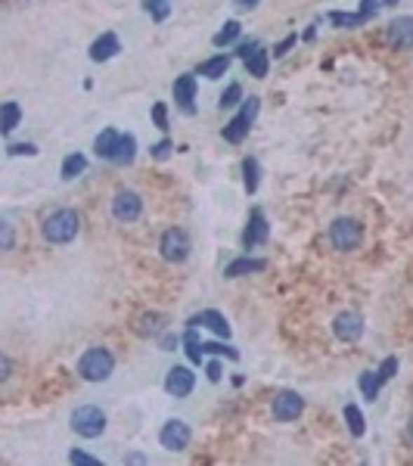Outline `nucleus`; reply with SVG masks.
Wrapping results in <instances>:
<instances>
[{"label":"nucleus","instance_id":"nucleus-17","mask_svg":"<svg viewBox=\"0 0 413 466\" xmlns=\"http://www.w3.org/2000/svg\"><path fill=\"white\" fill-rule=\"evenodd\" d=\"M119 140H121V131H115V128H106V131H100V137L93 140V153H97L100 159H109V162H112L115 149H119Z\"/></svg>","mask_w":413,"mask_h":466},{"label":"nucleus","instance_id":"nucleus-15","mask_svg":"<svg viewBox=\"0 0 413 466\" xmlns=\"http://www.w3.org/2000/svg\"><path fill=\"white\" fill-rule=\"evenodd\" d=\"M190 327H208L215 336H224V339L230 336L227 317H224V314H217V311H202V314H196V317H190Z\"/></svg>","mask_w":413,"mask_h":466},{"label":"nucleus","instance_id":"nucleus-26","mask_svg":"<svg viewBox=\"0 0 413 466\" xmlns=\"http://www.w3.org/2000/svg\"><path fill=\"white\" fill-rule=\"evenodd\" d=\"M171 4H174V0H143V10H147L156 22H165L168 13H171Z\"/></svg>","mask_w":413,"mask_h":466},{"label":"nucleus","instance_id":"nucleus-13","mask_svg":"<svg viewBox=\"0 0 413 466\" xmlns=\"http://www.w3.org/2000/svg\"><path fill=\"white\" fill-rule=\"evenodd\" d=\"M388 44L398 50L413 47V16H398L395 22L388 25Z\"/></svg>","mask_w":413,"mask_h":466},{"label":"nucleus","instance_id":"nucleus-10","mask_svg":"<svg viewBox=\"0 0 413 466\" xmlns=\"http://www.w3.org/2000/svg\"><path fill=\"white\" fill-rule=\"evenodd\" d=\"M196 385V373L187 370V367H171L168 370V379H165V392L174 398H187Z\"/></svg>","mask_w":413,"mask_h":466},{"label":"nucleus","instance_id":"nucleus-24","mask_svg":"<svg viewBox=\"0 0 413 466\" xmlns=\"http://www.w3.org/2000/svg\"><path fill=\"white\" fill-rule=\"evenodd\" d=\"M345 423H348V429H351V435H364L367 432V426H364V413H360V407L358 404H345Z\"/></svg>","mask_w":413,"mask_h":466},{"label":"nucleus","instance_id":"nucleus-11","mask_svg":"<svg viewBox=\"0 0 413 466\" xmlns=\"http://www.w3.org/2000/svg\"><path fill=\"white\" fill-rule=\"evenodd\" d=\"M304 411V398L299 392H280L277 398H273V417L277 420H299V413Z\"/></svg>","mask_w":413,"mask_h":466},{"label":"nucleus","instance_id":"nucleus-8","mask_svg":"<svg viewBox=\"0 0 413 466\" xmlns=\"http://www.w3.org/2000/svg\"><path fill=\"white\" fill-rule=\"evenodd\" d=\"M140 212H143V199L137 196L134 190H119L115 193V199H112V214L119 221H137L140 218Z\"/></svg>","mask_w":413,"mask_h":466},{"label":"nucleus","instance_id":"nucleus-39","mask_svg":"<svg viewBox=\"0 0 413 466\" xmlns=\"http://www.w3.org/2000/svg\"><path fill=\"white\" fill-rule=\"evenodd\" d=\"M292 44H295V34H289V38H286V41H280V44H277V47H273V56H283V53H286V50H289V47H292Z\"/></svg>","mask_w":413,"mask_h":466},{"label":"nucleus","instance_id":"nucleus-12","mask_svg":"<svg viewBox=\"0 0 413 466\" xmlns=\"http://www.w3.org/2000/svg\"><path fill=\"white\" fill-rule=\"evenodd\" d=\"M258 242H267V218L261 209H252L249 227H245V233H243V246L252 249V246H258Z\"/></svg>","mask_w":413,"mask_h":466},{"label":"nucleus","instance_id":"nucleus-31","mask_svg":"<svg viewBox=\"0 0 413 466\" xmlns=\"http://www.w3.org/2000/svg\"><path fill=\"white\" fill-rule=\"evenodd\" d=\"M202 351H205V355H227L230 361H239L236 348H224V345H217V342H202Z\"/></svg>","mask_w":413,"mask_h":466},{"label":"nucleus","instance_id":"nucleus-18","mask_svg":"<svg viewBox=\"0 0 413 466\" xmlns=\"http://www.w3.org/2000/svg\"><path fill=\"white\" fill-rule=\"evenodd\" d=\"M134 156H137V140H134V134H121L119 149H115L112 162H115V165H130V162H134Z\"/></svg>","mask_w":413,"mask_h":466},{"label":"nucleus","instance_id":"nucleus-25","mask_svg":"<svg viewBox=\"0 0 413 466\" xmlns=\"http://www.w3.org/2000/svg\"><path fill=\"white\" fill-rule=\"evenodd\" d=\"M358 385H360V392H364V398H367V401H373L376 395H379V389H382V376H379V370H376V373H364Z\"/></svg>","mask_w":413,"mask_h":466},{"label":"nucleus","instance_id":"nucleus-37","mask_svg":"<svg viewBox=\"0 0 413 466\" xmlns=\"http://www.w3.org/2000/svg\"><path fill=\"white\" fill-rule=\"evenodd\" d=\"M34 153H38L34 143H13L10 146V156H34Z\"/></svg>","mask_w":413,"mask_h":466},{"label":"nucleus","instance_id":"nucleus-20","mask_svg":"<svg viewBox=\"0 0 413 466\" xmlns=\"http://www.w3.org/2000/svg\"><path fill=\"white\" fill-rule=\"evenodd\" d=\"M227 69H230V56H212V60H205V62L199 66V75H205V78H221Z\"/></svg>","mask_w":413,"mask_h":466},{"label":"nucleus","instance_id":"nucleus-34","mask_svg":"<svg viewBox=\"0 0 413 466\" xmlns=\"http://www.w3.org/2000/svg\"><path fill=\"white\" fill-rule=\"evenodd\" d=\"M152 121H156L162 131L168 128V109H165V103H156V106H152Z\"/></svg>","mask_w":413,"mask_h":466},{"label":"nucleus","instance_id":"nucleus-29","mask_svg":"<svg viewBox=\"0 0 413 466\" xmlns=\"http://www.w3.org/2000/svg\"><path fill=\"white\" fill-rule=\"evenodd\" d=\"M184 342H187V355H190V361H193V364H199L202 357H205V351H202V342L196 339V327H190V329H187Z\"/></svg>","mask_w":413,"mask_h":466},{"label":"nucleus","instance_id":"nucleus-3","mask_svg":"<svg viewBox=\"0 0 413 466\" xmlns=\"http://www.w3.org/2000/svg\"><path fill=\"white\" fill-rule=\"evenodd\" d=\"M330 240L339 252H354L360 246V240H364V227L354 218H336L330 227Z\"/></svg>","mask_w":413,"mask_h":466},{"label":"nucleus","instance_id":"nucleus-36","mask_svg":"<svg viewBox=\"0 0 413 466\" xmlns=\"http://www.w3.org/2000/svg\"><path fill=\"white\" fill-rule=\"evenodd\" d=\"M69 460H72V463H81V466H100L97 457L84 454V451H72V454H69Z\"/></svg>","mask_w":413,"mask_h":466},{"label":"nucleus","instance_id":"nucleus-7","mask_svg":"<svg viewBox=\"0 0 413 466\" xmlns=\"http://www.w3.org/2000/svg\"><path fill=\"white\" fill-rule=\"evenodd\" d=\"M190 439H193V432L184 420H168L162 426V432H158V441H162L165 451H184L190 444Z\"/></svg>","mask_w":413,"mask_h":466},{"label":"nucleus","instance_id":"nucleus-4","mask_svg":"<svg viewBox=\"0 0 413 466\" xmlns=\"http://www.w3.org/2000/svg\"><path fill=\"white\" fill-rule=\"evenodd\" d=\"M72 429H75L81 439H97L106 432V413L93 404H84L72 413Z\"/></svg>","mask_w":413,"mask_h":466},{"label":"nucleus","instance_id":"nucleus-38","mask_svg":"<svg viewBox=\"0 0 413 466\" xmlns=\"http://www.w3.org/2000/svg\"><path fill=\"white\" fill-rule=\"evenodd\" d=\"M168 153H171V140H162L152 146V156H156V159H168Z\"/></svg>","mask_w":413,"mask_h":466},{"label":"nucleus","instance_id":"nucleus-40","mask_svg":"<svg viewBox=\"0 0 413 466\" xmlns=\"http://www.w3.org/2000/svg\"><path fill=\"white\" fill-rule=\"evenodd\" d=\"M208 379H212V383H217V379H221V364H208Z\"/></svg>","mask_w":413,"mask_h":466},{"label":"nucleus","instance_id":"nucleus-32","mask_svg":"<svg viewBox=\"0 0 413 466\" xmlns=\"http://www.w3.org/2000/svg\"><path fill=\"white\" fill-rule=\"evenodd\" d=\"M239 97H243V88L233 81L227 90H224V97H221V109H230V106H236L239 103Z\"/></svg>","mask_w":413,"mask_h":466},{"label":"nucleus","instance_id":"nucleus-28","mask_svg":"<svg viewBox=\"0 0 413 466\" xmlns=\"http://www.w3.org/2000/svg\"><path fill=\"white\" fill-rule=\"evenodd\" d=\"M239 28H243L239 22H227V25H224L221 32H217L215 38H212V44H215V47H227V44H233V41L239 38Z\"/></svg>","mask_w":413,"mask_h":466},{"label":"nucleus","instance_id":"nucleus-14","mask_svg":"<svg viewBox=\"0 0 413 466\" xmlns=\"http://www.w3.org/2000/svg\"><path fill=\"white\" fill-rule=\"evenodd\" d=\"M119 50H121L119 38H115L112 32H106V34H100V38L90 44V60L93 62H106V60H112Z\"/></svg>","mask_w":413,"mask_h":466},{"label":"nucleus","instance_id":"nucleus-1","mask_svg":"<svg viewBox=\"0 0 413 466\" xmlns=\"http://www.w3.org/2000/svg\"><path fill=\"white\" fill-rule=\"evenodd\" d=\"M78 227H81L78 212L75 209H60L43 221V236H47L50 242H72L78 236Z\"/></svg>","mask_w":413,"mask_h":466},{"label":"nucleus","instance_id":"nucleus-5","mask_svg":"<svg viewBox=\"0 0 413 466\" xmlns=\"http://www.w3.org/2000/svg\"><path fill=\"white\" fill-rule=\"evenodd\" d=\"M258 97H249V103L239 109V116H233L224 125V140L227 143H243V137L249 134V128H252V121H255V116H258Z\"/></svg>","mask_w":413,"mask_h":466},{"label":"nucleus","instance_id":"nucleus-41","mask_svg":"<svg viewBox=\"0 0 413 466\" xmlns=\"http://www.w3.org/2000/svg\"><path fill=\"white\" fill-rule=\"evenodd\" d=\"M4 249H13V227L4 224Z\"/></svg>","mask_w":413,"mask_h":466},{"label":"nucleus","instance_id":"nucleus-45","mask_svg":"<svg viewBox=\"0 0 413 466\" xmlns=\"http://www.w3.org/2000/svg\"><path fill=\"white\" fill-rule=\"evenodd\" d=\"M410 439H413V423H410Z\"/></svg>","mask_w":413,"mask_h":466},{"label":"nucleus","instance_id":"nucleus-27","mask_svg":"<svg viewBox=\"0 0 413 466\" xmlns=\"http://www.w3.org/2000/svg\"><path fill=\"white\" fill-rule=\"evenodd\" d=\"M330 22H336L339 28H358V25H364L367 19L360 16V13H339V10H332L330 13Z\"/></svg>","mask_w":413,"mask_h":466},{"label":"nucleus","instance_id":"nucleus-23","mask_svg":"<svg viewBox=\"0 0 413 466\" xmlns=\"http://www.w3.org/2000/svg\"><path fill=\"white\" fill-rule=\"evenodd\" d=\"M84 168H87V159L81 153H72V156H65V159H62V177H65V181L84 174Z\"/></svg>","mask_w":413,"mask_h":466},{"label":"nucleus","instance_id":"nucleus-16","mask_svg":"<svg viewBox=\"0 0 413 466\" xmlns=\"http://www.w3.org/2000/svg\"><path fill=\"white\" fill-rule=\"evenodd\" d=\"M174 100L184 112H193V100H196V78L193 75H180L174 81Z\"/></svg>","mask_w":413,"mask_h":466},{"label":"nucleus","instance_id":"nucleus-19","mask_svg":"<svg viewBox=\"0 0 413 466\" xmlns=\"http://www.w3.org/2000/svg\"><path fill=\"white\" fill-rule=\"evenodd\" d=\"M252 270H264V261H261V258H236V261L227 264L224 274H227V277H243V274H252Z\"/></svg>","mask_w":413,"mask_h":466},{"label":"nucleus","instance_id":"nucleus-43","mask_svg":"<svg viewBox=\"0 0 413 466\" xmlns=\"http://www.w3.org/2000/svg\"><path fill=\"white\" fill-rule=\"evenodd\" d=\"M10 376V357H0V379Z\"/></svg>","mask_w":413,"mask_h":466},{"label":"nucleus","instance_id":"nucleus-42","mask_svg":"<svg viewBox=\"0 0 413 466\" xmlns=\"http://www.w3.org/2000/svg\"><path fill=\"white\" fill-rule=\"evenodd\" d=\"M233 4L239 6V10H255V6L261 4V0H233Z\"/></svg>","mask_w":413,"mask_h":466},{"label":"nucleus","instance_id":"nucleus-30","mask_svg":"<svg viewBox=\"0 0 413 466\" xmlns=\"http://www.w3.org/2000/svg\"><path fill=\"white\" fill-rule=\"evenodd\" d=\"M243 174H245V190L255 193L258 190V162L252 159V156L243 162Z\"/></svg>","mask_w":413,"mask_h":466},{"label":"nucleus","instance_id":"nucleus-33","mask_svg":"<svg viewBox=\"0 0 413 466\" xmlns=\"http://www.w3.org/2000/svg\"><path fill=\"white\" fill-rule=\"evenodd\" d=\"M398 373V357H386V361L379 364V376H382V383H388L391 376Z\"/></svg>","mask_w":413,"mask_h":466},{"label":"nucleus","instance_id":"nucleus-22","mask_svg":"<svg viewBox=\"0 0 413 466\" xmlns=\"http://www.w3.org/2000/svg\"><path fill=\"white\" fill-rule=\"evenodd\" d=\"M19 118H22V109H19V103H4V112H0V131L4 134H10L13 128L19 125Z\"/></svg>","mask_w":413,"mask_h":466},{"label":"nucleus","instance_id":"nucleus-21","mask_svg":"<svg viewBox=\"0 0 413 466\" xmlns=\"http://www.w3.org/2000/svg\"><path fill=\"white\" fill-rule=\"evenodd\" d=\"M245 69H249V75H255V78L267 75V50H261V44L252 50V56L245 60Z\"/></svg>","mask_w":413,"mask_h":466},{"label":"nucleus","instance_id":"nucleus-35","mask_svg":"<svg viewBox=\"0 0 413 466\" xmlns=\"http://www.w3.org/2000/svg\"><path fill=\"white\" fill-rule=\"evenodd\" d=\"M358 13L370 22V19H373L376 13H379V0H360V10H358Z\"/></svg>","mask_w":413,"mask_h":466},{"label":"nucleus","instance_id":"nucleus-2","mask_svg":"<svg viewBox=\"0 0 413 466\" xmlns=\"http://www.w3.org/2000/svg\"><path fill=\"white\" fill-rule=\"evenodd\" d=\"M112 367H115V357L106 348L84 351L81 361H78V373H81L87 383H103V379L112 376Z\"/></svg>","mask_w":413,"mask_h":466},{"label":"nucleus","instance_id":"nucleus-6","mask_svg":"<svg viewBox=\"0 0 413 466\" xmlns=\"http://www.w3.org/2000/svg\"><path fill=\"white\" fill-rule=\"evenodd\" d=\"M158 249H162V258L165 261H184L187 255H190V236L187 231H180V227H171V231L162 233V242H158Z\"/></svg>","mask_w":413,"mask_h":466},{"label":"nucleus","instance_id":"nucleus-9","mask_svg":"<svg viewBox=\"0 0 413 466\" xmlns=\"http://www.w3.org/2000/svg\"><path fill=\"white\" fill-rule=\"evenodd\" d=\"M332 333H336L342 342H358L360 336H364V320H360V314H354V311H342L336 320H332Z\"/></svg>","mask_w":413,"mask_h":466},{"label":"nucleus","instance_id":"nucleus-44","mask_svg":"<svg viewBox=\"0 0 413 466\" xmlns=\"http://www.w3.org/2000/svg\"><path fill=\"white\" fill-rule=\"evenodd\" d=\"M382 4H398V0H382Z\"/></svg>","mask_w":413,"mask_h":466}]
</instances>
